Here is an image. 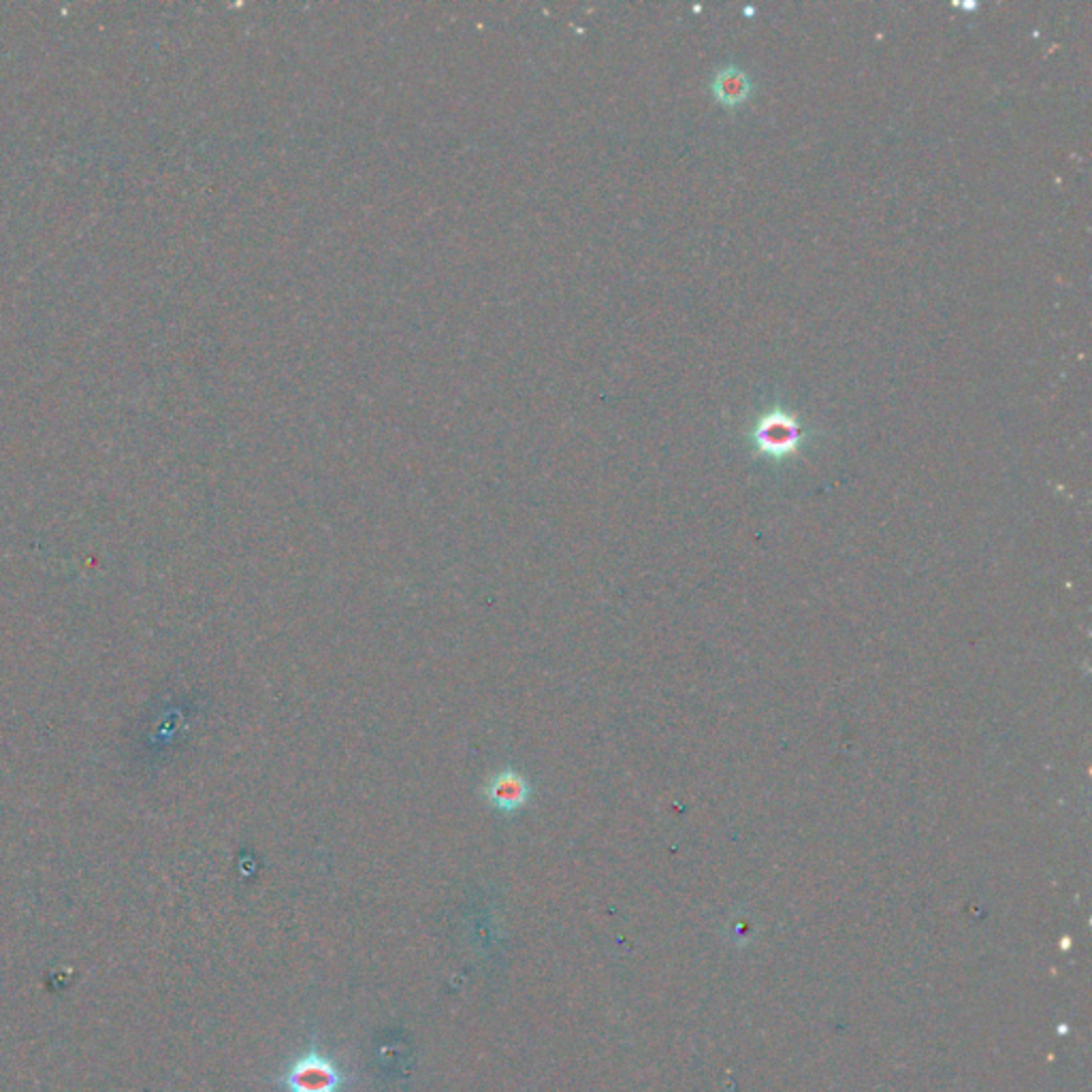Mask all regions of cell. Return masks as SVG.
<instances>
[{
	"instance_id": "3957f363",
	"label": "cell",
	"mask_w": 1092,
	"mask_h": 1092,
	"mask_svg": "<svg viewBox=\"0 0 1092 1092\" xmlns=\"http://www.w3.org/2000/svg\"><path fill=\"white\" fill-rule=\"evenodd\" d=\"M486 799L499 811H516L521 809L529 799L527 781L512 771L499 773L493 777L486 786Z\"/></svg>"
},
{
	"instance_id": "7a4b0ae2",
	"label": "cell",
	"mask_w": 1092,
	"mask_h": 1092,
	"mask_svg": "<svg viewBox=\"0 0 1092 1092\" xmlns=\"http://www.w3.org/2000/svg\"><path fill=\"white\" fill-rule=\"evenodd\" d=\"M799 436H801L799 423H796L788 412H781V410H773L769 415H764V419L758 423V430H756V440L760 449L775 455L792 451L796 447V442H799Z\"/></svg>"
},
{
	"instance_id": "277c9868",
	"label": "cell",
	"mask_w": 1092,
	"mask_h": 1092,
	"mask_svg": "<svg viewBox=\"0 0 1092 1092\" xmlns=\"http://www.w3.org/2000/svg\"><path fill=\"white\" fill-rule=\"evenodd\" d=\"M715 96L723 105H739L751 92V82L741 69H721L713 84Z\"/></svg>"
},
{
	"instance_id": "6da1fadb",
	"label": "cell",
	"mask_w": 1092,
	"mask_h": 1092,
	"mask_svg": "<svg viewBox=\"0 0 1092 1092\" xmlns=\"http://www.w3.org/2000/svg\"><path fill=\"white\" fill-rule=\"evenodd\" d=\"M284 1084L288 1092H337L344 1084V1075L327 1056L309 1052L288 1069Z\"/></svg>"
}]
</instances>
